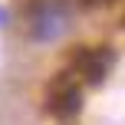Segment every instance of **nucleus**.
Listing matches in <instances>:
<instances>
[{"instance_id": "obj_1", "label": "nucleus", "mask_w": 125, "mask_h": 125, "mask_svg": "<svg viewBox=\"0 0 125 125\" xmlns=\"http://www.w3.org/2000/svg\"><path fill=\"white\" fill-rule=\"evenodd\" d=\"M79 109H82V82L69 69H62L46 86V112L56 119H73Z\"/></svg>"}, {"instance_id": "obj_2", "label": "nucleus", "mask_w": 125, "mask_h": 125, "mask_svg": "<svg viewBox=\"0 0 125 125\" xmlns=\"http://www.w3.org/2000/svg\"><path fill=\"white\" fill-rule=\"evenodd\" d=\"M30 23V36L40 40V43H50V40H59L69 26V10L59 3V0H36L26 17Z\"/></svg>"}, {"instance_id": "obj_3", "label": "nucleus", "mask_w": 125, "mask_h": 125, "mask_svg": "<svg viewBox=\"0 0 125 125\" xmlns=\"http://www.w3.org/2000/svg\"><path fill=\"white\" fill-rule=\"evenodd\" d=\"M115 62V53L109 46H76L69 56V73L79 82H102Z\"/></svg>"}, {"instance_id": "obj_4", "label": "nucleus", "mask_w": 125, "mask_h": 125, "mask_svg": "<svg viewBox=\"0 0 125 125\" xmlns=\"http://www.w3.org/2000/svg\"><path fill=\"white\" fill-rule=\"evenodd\" d=\"M3 20H7V10H3V7H0V26H3Z\"/></svg>"}]
</instances>
